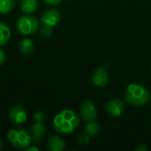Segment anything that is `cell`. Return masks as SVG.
<instances>
[{
	"label": "cell",
	"instance_id": "cell-1",
	"mask_svg": "<svg viewBox=\"0 0 151 151\" xmlns=\"http://www.w3.org/2000/svg\"><path fill=\"white\" fill-rule=\"evenodd\" d=\"M80 125V117L71 110H64L57 114L53 119L55 130L60 134H72Z\"/></svg>",
	"mask_w": 151,
	"mask_h": 151
},
{
	"label": "cell",
	"instance_id": "cell-2",
	"mask_svg": "<svg viewBox=\"0 0 151 151\" xmlns=\"http://www.w3.org/2000/svg\"><path fill=\"white\" fill-rule=\"evenodd\" d=\"M150 93L147 88L138 83L128 85L125 92L126 101L134 106H142L150 100Z\"/></svg>",
	"mask_w": 151,
	"mask_h": 151
},
{
	"label": "cell",
	"instance_id": "cell-3",
	"mask_svg": "<svg viewBox=\"0 0 151 151\" xmlns=\"http://www.w3.org/2000/svg\"><path fill=\"white\" fill-rule=\"evenodd\" d=\"M8 141L16 149L26 150L33 142L31 134L25 128L12 129L7 134Z\"/></svg>",
	"mask_w": 151,
	"mask_h": 151
},
{
	"label": "cell",
	"instance_id": "cell-4",
	"mask_svg": "<svg viewBox=\"0 0 151 151\" xmlns=\"http://www.w3.org/2000/svg\"><path fill=\"white\" fill-rule=\"evenodd\" d=\"M40 28L38 19L31 15H24L18 19L16 22L17 31L23 35H31L35 34Z\"/></svg>",
	"mask_w": 151,
	"mask_h": 151
},
{
	"label": "cell",
	"instance_id": "cell-5",
	"mask_svg": "<svg viewBox=\"0 0 151 151\" xmlns=\"http://www.w3.org/2000/svg\"><path fill=\"white\" fill-rule=\"evenodd\" d=\"M80 111L81 119L86 122L94 121L97 118V111L96 106L89 100H85L81 103L80 106Z\"/></svg>",
	"mask_w": 151,
	"mask_h": 151
},
{
	"label": "cell",
	"instance_id": "cell-6",
	"mask_svg": "<svg viewBox=\"0 0 151 151\" xmlns=\"http://www.w3.org/2000/svg\"><path fill=\"white\" fill-rule=\"evenodd\" d=\"M27 114L25 109L20 105H15L9 111V119L15 125H21L26 122Z\"/></svg>",
	"mask_w": 151,
	"mask_h": 151
},
{
	"label": "cell",
	"instance_id": "cell-7",
	"mask_svg": "<svg viewBox=\"0 0 151 151\" xmlns=\"http://www.w3.org/2000/svg\"><path fill=\"white\" fill-rule=\"evenodd\" d=\"M124 109H125V104L121 99L119 98H115L109 101L106 104V107H105L107 113L111 117H115V118L120 117L124 112Z\"/></svg>",
	"mask_w": 151,
	"mask_h": 151
},
{
	"label": "cell",
	"instance_id": "cell-8",
	"mask_svg": "<svg viewBox=\"0 0 151 151\" xmlns=\"http://www.w3.org/2000/svg\"><path fill=\"white\" fill-rule=\"evenodd\" d=\"M61 19L60 12L56 9H49L45 11L41 16V21L44 25H48L50 27L57 26Z\"/></svg>",
	"mask_w": 151,
	"mask_h": 151
},
{
	"label": "cell",
	"instance_id": "cell-9",
	"mask_svg": "<svg viewBox=\"0 0 151 151\" xmlns=\"http://www.w3.org/2000/svg\"><path fill=\"white\" fill-rule=\"evenodd\" d=\"M108 81H109V75L104 68L99 67L94 72L92 76V83L95 86L98 88H104L108 84Z\"/></svg>",
	"mask_w": 151,
	"mask_h": 151
},
{
	"label": "cell",
	"instance_id": "cell-10",
	"mask_svg": "<svg viewBox=\"0 0 151 151\" xmlns=\"http://www.w3.org/2000/svg\"><path fill=\"white\" fill-rule=\"evenodd\" d=\"M45 132V127L42 124V122H36L34 125H32L30 127V134L32 135L33 142H39L44 136Z\"/></svg>",
	"mask_w": 151,
	"mask_h": 151
},
{
	"label": "cell",
	"instance_id": "cell-11",
	"mask_svg": "<svg viewBox=\"0 0 151 151\" xmlns=\"http://www.w3.org/2000/svg\"><path fill=\"white\" fill-rule=\"evenodd\" d=\"M48 149L51 151H62L65 147V142L59 136H52L48 140Z\"/></svg>",
	"mask_w": 151,
	"mask_h": 151
},
{
	"label": "cell",
	"instance_id": "cell-12",
	"mask_svg": "<svg viewBox=\"0 0 151 151\" xmlns=\"http://www.w3.org/2000/svg\"><path fill=\"white\" fill-rule=\"evenodd\" d=\"M20 8L22 12L26 14L33 13L38 8V1L37 0H21Z\"/></svg>",
	"mask_w": 151,
	"mask_h": 151
},
{
	"label": "cell",
	"instance_id": "cell-13",
	"mask_svg": "<svg viewBox=\"0 0 151 151\" xmlns=\"http://www.w3.org/2000/svg\"><path fill=\"white\" fill-rule=\"evenodd\" d=\"M11 38V29L8 25L3 21H0V47L8 42Z\"/></svg>",
	"mask_w": 151,
	"mask_h": 151
},
{
	"label": "cell",
	"instance_id": "cell-14",
	"mask_svg": "<svg viewBox=\"0 0 151 151\" xmlns=\"http://www.w3.org/2000/svg\"><path fill=\"white\" fill-rule=\"evenodd\" d=\"M34 49V43L29 38H24L19 42V50L23 55H30Z\"/></svg>",
	"mask_w": 151,
	"mask_h": 151
},
{
	"label": "cell",
	"instance_id": "cell-15",
	"mask_svg": "<svg viewBox=\"0 0 151 151\" xmlns=\"http://www.w3.org/2000/svg\"><path fill=\"white\" fill-rule=\"evenodd\" d=\"M15 6V0H0V14L11 12Z\"/></svg>",
	"mask_w": 151,
	"mask_h": 151
},
{
	"label": "cell",
	"instance_id": "cell-16",
	"mask_svg": "<svg viewBox=\"0 0 151 151\" xmlns=\"http://www.w3.org/2000/svg\"><path fill=\"white\" fill-rule=\"evenodd\" d=\"M100 130V126L98 123H96L95 120L88 122L85 126V132L89 135V136H95L98 134Z\"/></svg>",
	"mask_w": 151,
	"mask_h": 151
},
{
	"label": "cell",
	"instance_id": "cell-17",
	"mask_svg": "<svg viewBox=\"0 0 151 151\" xmlns=\"http://www.w3.org/2000/svg\"><path fill=\"white\" fill-rule=\"evenodd\" d=\"M53 27H50V26H48V25H44L42 26V27L39 28V31H40V34L44 36V37H50L51 35H52V32H53V29H52Z\"/></svg>",
	"mask_w": 151,
	"mask_h": 151
},
{
	"label": "cell",
	"instance_id": "cell-18",
	"mask_svg": "<svg viewBox=\"0 0 151 151\" xmlns=\"http://www.w3.org/2000/svg\"><path fill=\"white\" fill-rule=\"evenodd\" d=\"M77 142H78L80 144L83 145V146L88 145V144L90 142V136H89L87 133H85V134H79L78 137H77Z\"/></svg>",
	"mask_w": 151,
	"mask_h": 151
},
{
	"label": "cell",
	"instance_id": "cell-19",
	"mask_svg": "<svg viewBox=\"0 0 151 151\" xmlns=\"http://www.w3.org/2000/svg\"><path fill=\"white\" fill-rule=\"evenodd\" d=\"M34 119L35 122H42L45 119V114L42 111H38L34 114Z\"/></svg>",
	"mask_w": 151,
	"mask_h": 151
},
{
	"label": "cell",
	"instance_id": "cell-20",
	"mask_svg": "<svg viewBox=\"0 0 151 151\" xmlns=\"http://www.w3.org/2000/svg\"><path fill=\"white\" fill-rule=\"evenodd\" d=\"M6 59V55L4 53V51L0 48V65H4Z\"/></svg>",
	"mask_w": 151,
	"mask_h": 151
},
{
	"label": "cell",
	"instance_id": "cell-21",
	"mask_svg": "<svg viewBox=\"0 0 151 151\" xmlns=\"http://www.w3.org/2000/svg\"><path fill=\"white\" fill-rule=\"evenodd\" d=\"M44 3L48 4H51V5H57L62 0H43Z\"/></svg>",
	"mask_w": 151,
	"mask_h": 151
},
{
	"label": "cell",
	"instance_id": "cell-22",
	"mask_svg": "<svg viewBox=\"0 0 151 151\" xmlns=\"http://www.w3.org/2000/svg\"><path fill=\"white\" fill-rule=\"evenodd\" d=\"M134 150L136 151H147L148 150V148L144 145V144H139L138 146L135 147Z\"/></svg>",
	"mask_w": 151,
	"mask_h": 151
},
{
	"label": "cell",
	"instance_id": "cell-23",
	"mask_svg": "<svg viewBox=\"0 0 151 151\" xmlns=\"http://www.w3.org/2000/svg\"><path fill=\"white\" fill-rule=\"evenodd\" d=\"M26 150L27 151H39V149L37 148V147H35V146H28L27 149H26Z\"/></svg>",
	"mask_w": 151,
	"mask_h": 151
},
{
	"label": "cell",
	"instance_id": "cell-24",
	"mask_svg": "<svg viewBox=\"0 0 151 151\" xmlns=\"http://www.w3.org/2000/svg\"><path fill=\"white\" fill-rule=\"evenodd\" d=\"M2 147H3V142H2V141L0 140V150L2 149Z\"/></svg>",
	"mask_w": 151,
	"mask_h": 151
}]
</instances>
